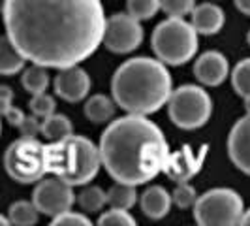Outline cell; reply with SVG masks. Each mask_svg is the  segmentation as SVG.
<instances>
[{"label":"cell","mask_w":250,"mask_h":226,"mask_svg":"<svg viewBox=\"0 0 250 226\" xmlns=\"http://www.w3.org/2000/svg\"><path fill=\"white\" fill-rule=\"evenodd\" d=\"M228 155L243 174L250 176V115L247 113L231 126L228 136Z\"/></svg>","instance_id":"4fadbf2b"},{"label":"cell","mask_w":250,"mask_h":226,"mask_svg":"<svg viewBox=\"0 0 250 226\" xmlns=\"http://www.w3.org/2000/svg\"><path fill=\"white\" fill-rule=\"evenodd\" d=\"M245 202L231 188H213L194 203V219L200 226H235L243 223Z\"/></svg>","instance_id":"52a82bcc"},{"label":"cell","mask_w":250,"mask_h":226,"mask_svg":"<svg viewBox=\"0 0 250 226\" xmlns=\"http://www.w3.org/2000/svg\"><path fill=\"white\" fill-rule=\"evenodd\" d=\"M160 4L169 17H185L194 10V0H160Z\"/></svg>","instance_id":"f1b7e54d"},{"label":"cell","mask_w":250,"mask_h":226,"mask_svg":"<svg viewBox=\"0 0 250 226\" xmlns=\"http://www.w3.org/2000/svg\"><path fill=\"white\" fill-rule=\"evenodd\" d=\"M171 203H173L171 194L160 185H154V187H149L143 192V196H141V211L152 221H158V219H164L166 215L169 213Z\"/></svg>","instance_id":"2e32d148"},{"label":"cell","mask_w":250,"mask_h":226,"mask_svg":"<svg viewBox=\"0 0 250 226\" xmlns=\"http://www.w3.org/2000/svg\"><path fill=\"white\" fill-rule=\"evenodd\" d=\"M167 112L175 126L183 130H196L211 119L213 102L201 87L183 85L171 92Z\"/></svg>","instance_id":"ba28073f"},{"label":"cell","mask_w":250,"mask_h":226,"mask_svg":"<svg viewBox=\"0 0 250 226\" xmlns=\"http://www.w3.org/2000/svg\"><path fill=\"white\" fill-rule=\"evenodd\" d=\"M158 10H162L160 0H128L126 2V12L139 21L154 17Z\"/></svg>","instance_id":"cb8c5ba5"},{"label":"cell","mask_w":250,"mask_h":226,"mask_svg":"<svg viewBox=\"0 0 250 226\" xmlns=\"http://www.w3.org/2000/svg\"><path fill=\"white\" fill-rule=\"evenodd\" d=\"M38 207L34 205V202L26 200H19V202H13L8 209V219L12 225L17 226H32L38 223Z\"/></svg>","instance_id":"7402d4cb"},{"label":"cell","mask_w":250,"mask_h":226,"mask_svg":"<svg viewBox=\"0 0 250 226\" xmlns=\"http://www.w3.org/2000/svg\"><path fill=\"white\" fill-rule=\"evenodd\" d=\"M4 117H6V121H8L12 126H15V128H19L21 123L25 121V113L21 112L19 108H15V106H12L8 112L4 113Z\"/></svg>","instance_id":"1f68e13d"},{"label":"cell","mask_w":250,"mask_h":226,"mask_svg":"<svg viewBox=\"0 0 250 226\" xmlns=\"http://www.w3.org/2000/svg\"><path fill=\"white\" fill-rule=\"evenodd\" d=\"M198 30L183 17H169L154 28L150 44L154 55L166 64L181 66L188 63L198 51Z\"/></svg>","instance_id":"5b68a950"},{"label":"cell","mask_w":250,"mask_h":226,"mask_svg":"<svg viewBox=\"0 0 250 226\" xmlns=\"http://www.w3.org/2000/svg\"><path fill=\"white\" fill-rule=\"evenodd\" d=\"M245 110H247V113L250 115V94L249 96H245Z\"/></svg>","instance_id":"d590c367"},{"label":"cell","mask_w":250,"mask_h":226,"mask_svg":"<svg viewBox=\"0 0 250 226\" xmlns=\"http://www.w3.org/2000/svg\"><path fill=\"white\" fill-rule=\"evenodd\" d=\"M6 34L30 63L70 68L104 44L100 0H4Z\"/></svg>","instance_id":"6da1fadb"},{"label":"cell","mask_w":250,"mask_h":226,"mask_svg":"<svg viewBox=\"0 0 250 226\" xmlns=\"http://www.w3.org/2000/svg\"><path fill=\"white\" fill-rule=\"evenodd\" d=\"M28 61L21 51L13 45V42L6 36L0 40V74L2 75H13L21 72L25 68V63Z\"/></svg>","instance_id":"e0dca14e"},{"label":"cell","mask_w":250,"mask_h":226,"mask_svg":"<svg viewBox=\"0 0 250 226\" xmlns=\"http://www.w3.org/2000/svg\"><path fill=\"white\" fill-rule=\"evenodd\" d=\"M88 90H90V77L77 64L62 68L55 77V92L70 104H77L87 98Z\"/></svg>","instance_id":"7c38bea8"},{"label":"cell","mask_w":250,"mask_h":226,"mask_svg":"<svg viewBox=\"0 0 250 226\" xmlns=\"http://www.w3.org/2000/svg\"><path fill=\"white\" fill-rule=\"evenodd\" d=\"M53 226H90V219H87L83 213H75V211H64V213L53 217L51 221Z\"/></svg>","instance_id":"f546056e"},{"label":"cell","mask_w":250,"mask_h":226,"mask_svg":"<svg viewBox=\"0 0 250 226\" xmlns=\"http://www.w3.org/2000/svg\"><path fill=\"white\" fill-rule=\"evenodd\" d=\"M143 42V28L139 25V19L132 17L130 13H115L107 19L104 45L111 53L125 55L132 53Z\"/></svg>","instance_id":"9c48e42d"},{"label":"cell","mask_w":250,"mask_h":226,"mask_svg":"<svg viewBox=\"0 0 250 226\" xmlns=\"http://www.w3.org/2000/svg\"><path fill=\"white\" fill-rule=\"evenodd\" d=\"M111 92L121 110L134 115H149L171 98V74L160 59L136 57L113 74Z\"/></svg>","instance_id":"3957f363"},{"label":"cell","mask_w":250,"mask_h":226,"mask_svg":"<svg viewBox=\"0 0 250 226\" xmlns=\"http://www.w3.org/2000/svg\"><path fill=\"white\" fill-rule=\"evenodd\" d=\"M42 134L49 141H59L68 136H72V123L66 115H57L53 113L51 117L42 121Z\"/></svg>","instance_id":"44dd1931"},{"label":"cell","mask_w":250,"mask_h":226,"mask_svg":"<svg viewBox=\"0 0 250 226\" xmlns=\"http://www.w3.org/2000/svg\"><path fill=\"white\" fill-rule=\"evenodd\" d=\"M74 185H70L68 181H64L62 177L55 176L49 179H42L34 188L32 202L38 207V211L49 217L68 211L74 205Z\"/></svg>","instance_id":"30bf717a"},{"label":"cell","mask_w":250,"mask_h":226,"mask_svg":"<svg viewBox=\"0 0 250 226\" xmlns=\"http://www.w3.org/2000/svg\"><path fill=\"white\" fill-rule=\"evenodd\" d=\"M19 132L25 138H36L38 134H42V119L36 117V115L25 117V121L19 126Z\"/></svg>","instance_id":"4dcf8cb0"},{"label":"cell","mask_w":250,"mask_h":226,"mask_svg":"<svg viewBox=\"0 0 250 226\" xmlns=\"http://www.w3.org/2000/svg\"><path fill=\"white\" fill-rule=\"evenodd\" d=\"M207 151H209L207 145H201L198 153H194L190 145H185L175 153H169L164 166V174L175 183H188L192 177L200 174Z\"/></svg>","instance_id":"8fae6325"},{"label":"cell","mask_w":250,"mask_h":226,"mask_svg":"<svg viewBox=\"0 0 250 226\" xmlns=\"http://www.w3.org/2000/svg\"><path fill=\"white\" fill-rule=\"evenodd\" d=\"M113 115H115V104L105 94H94L85 104V117L90 123L102 125V123L109 121Z\"/></svg>","instance_id":"ac0fdd59"},{"label":"cell","mask_w":250,"mask_h":226,"mask_svg":"<svg viewBox=\"0 0 250 226\" xmlns=\"http://www.w3.org/2000/svg\"><path fill=\"white\" fill-rule=\"evenodd\" d=\"M235 6L241 13L250 15V0H235Z\"/></svg>","instance_id":"836d02e7"},{"label":"cell","mask_w":250,"mask_h":226,"mask_svg":"<svg viewBox=\"0 0 250 226\" xmlns=\"http://www.w3.org/2000/svg\"><path fill=\"white\" fill-rule=\"evenodd\" d=\"M247 42H249V45H250V30H249V34H247Z\"/></svg>","instance_id":"8d00e7d4"},{"label":"cell","mask_w":250,"mask_h":226,"mask_svg":"<svg viewBox=\"0 0 250 226\" xmlns=\"http://www.w3.org/2000/svg\"><path fill=\"white\" fill-rule=\"evenodd\" d=\"M28 106H30L32 115L40 117L42 121H43V119H47V117H51V115L55 113V108H57L55 98L49 96V94H45V92H42V94H34Z\"/></svg>","instance_id":"484cf974"},{"label":"cell","mask_w":250,"mask_h":226,"mask_svg":"<svg viewBox=\"0 0 250 226\" xmlns=\"http://www.w3.org/2000/svg\"><path fill=\"white\" fill-rule=\"evenodd\" d=\"M229 74V63L220 51L201 53L194 64L196 79L207 87H218Z\"/></svg>","instance_id":"5bb4252c"},{"label":"cell","mask_w":250,"mask_h":226,"mask_svg":"<svg viewBox=\"0 0 250 226\" xmlns=\"http://www.w3.org/2000/svg\"><path fill=\"white\" fill-rule=\"evenodd\" d=\"M241 225L250 226V209L249 211H245V217H243V223H241Z\"/></svg>","instance_id":"e575fe53"},{"label":"cell","mask_w":250,"mask_h":226,"mask_svg":"<svg viewBox=\"0 0 250 226\" xmlns=\"http://www.w3.org/2000/svg\"><path fill=\"white\" fill-rule=\"evenodd\" d=\"M12 98H13V90L10 87H4L0 89V106H2V115L8 112L12 108Z\"/></svg>","instance_id":"d6a6232c"},{"label":"cell","mask_w":250,"mask_h":226,"mask_svg":"<svg viewBox=\"0 0 250 226\" xmlns=\"http://www.w3.org/2000/svg\"><path fill=\"white\" fill-rule=\"evenodd\" d=\"M224 21L226 17L222 8L216 4H209V2L196 6L192 10V19H190L194 28L203 36H211V34L220 32V28L224 26Z\"/></svg>","instance_id":"9a60e30c"},{"label":"cell","mask_w":250,"mask_h":226,"mask_svg":"<svg viewBox=\"0 0 250 226\" xmlns=\"http://www.w3.org/2000/svg\"><path fill=\"white\" fill-rule=\"evenodd\" d=\"M100 226H136V219L128 213V209L111 207L107 213H104L98 219Z\"/></svg>","instance_id":"4316f807"},{"label":"cell","mask_w":250,"mask_h":226,"mask_svg":"<svg viewBox=\"0 0 250 226\" xmlns=\"http://www.w3.org/2000/svg\"><path fill=\"white\" fill-rule=\"evenodd\" d=\"M4 166L8 176L21 185H30L42 181L45 174H49V153L47 145H43L36 138L21 136L10 143L4 155Z\"/></svg>","instance_id":"8992f818"},{"label":"cell","mask_w":250,"mask_h":226,"mask_svg":"<svg viewBox=\"0 0 250 226\" xmlns=\"http://www.w3.org/2000/svg\"><path fill=\"white\" fill-rule=\"evenodd\" d=\"M77 202H79V205L85 211L96 213V211H100L102 207L107 203V192H104L100 187H85L79 192Z\"/></svg>","instance_id":"603a6c76"},{"label":"cell","mask_w":250,"mask_h":226,"mask_svg":"<svg viewBox=\"0 0 250 226\" xmlns=\"http://www.w3.org/2000/svg\"><path fill=\"white\" fill-rule=\"evenodd\" d=\"M231 85L239 96H249L250 94V59H243L231 72Z\"/></svg>","instance_id":"d4e9b609"},{"label":"cell","mask_w":250,"mask_h":226,"mask_svg":"<svg viewBox=\"0 0 250 226\" xmlns=\"http://www.w3.org/2000/svg\"><path fill=\"white\" fill-rule=\"evenodd\" d=\"M21 83H23V89H25L26 92H30L32 96L34 94H42L49 87V74H47L45 66L32 63V66L26 68L25 72H23Z\"/></svg>","instance_id":"d6986e66"},{"label":"cell","mask_w":250,"mask_h":226,"mask_svg":"<svg viewBox=\"0 0 250 226\" xmlns=\"http://www.w3.org/2000/svg\"><path fill=\"white\" fill-rule=\"evenodd\" d=\"M138 202V192H136V185H128V183H119L113 185L107 190V205L111 207H119V209H130L134 207Z\"/></svg>","instance_id":"ffe728a7"},{"label":"cell","mask_w":250,"mask_h":226,"mask_svg":"<svg viewBox=\"0 0 250 226\" xmlns=\"http://www.w3.org/2000/svg\"><path fill=\"white\" fill-rule=\"evenodd\" d=\"M171 198L179 209H188V207H194V203L198 202L200 196L196 194V188L190 187L188 183H179L171 194Z\"/></svg>","instance_id":"83f0119b"},{"label":"cell","mask_w":250,"mask_h":226,"mask_svg":"<svg viewBox=\"0 0 250 226\" xmlns=\"http://www.w3.org/2000/svg\"><path fill=\"white\" fill-rule=\"evenodd\" d=\"M49 174L62 177L70 185L90 183L102 166L100 147L85 136H68L47 145Z\"/></svg>","instance_id":"277c9868"},{"label":"cell","mask_w":250,"mask_h":226,"mask_svg":"<svg viewBox=\"0 0 250 226\" xmlns=\"http://www.w3.org/2000/svg\"><path fill=\"white\" fill-rule=\"evenodd\" d=\"M102 166L119 183L143 185L164 172L169 147L162 130L145 115H126L104 130Z\"/></svg>","instance_id":"7a4b0ae2"}]
</instances>
